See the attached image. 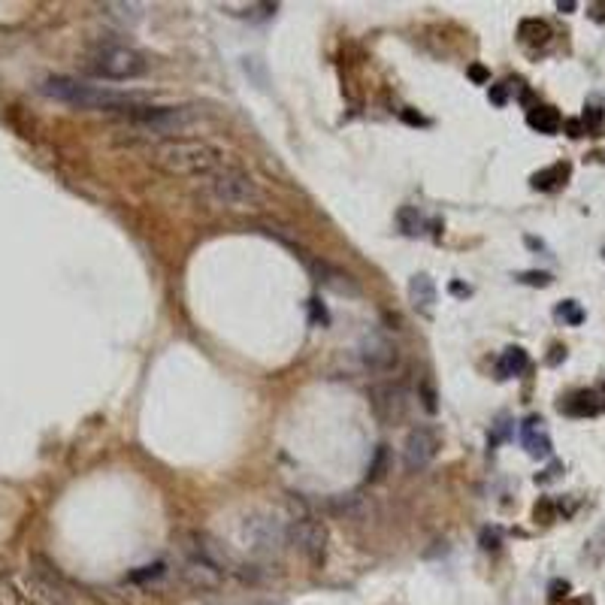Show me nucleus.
I'll return each instance as SVG.
<instances>
[{
	"label": "nucleus",
	"mask_w": 605,
	"mask_h": 605,
	"mask_svg": "<svg viewBox=\"0 0 605 605\" xmlns=\"http://www.w3.org/2000/svg\"><path fill=\"white\" fill-rule=\"evenodd\" d=\"M43 94L58 103H67L73 109H94V112H136L145 106V94L140 91H112L103 85H88L79 79H67V76H52L43 82Z\"/></svg>",
	"instance_id": "f257e3e1"
},
{
	"label": "nucleus",
	"mask_w": 605,
	"mask_h": 605,
	"mask_svg": "<svg viewBox=\"0 0 605 605\" xmlns=\"http://www.w3.org/2000/svg\"><path fill=\"white\" fill-rule=\"evenodd\" d=\"M151 167L170 173V176H209L224 164L221 149L206 140H191V136H170L149 149Z\"/></svg>",
	"instance_id": "f03ea898"
},
{
	"label": "nucleus",
	"mask_w": 605,
	"mask_h": 605,
	"mask_svg": "<svg viewBox=\"0 0 605 605\" xmlns=\"http://www.w3.org/2000/svg\"><path fill=\"white\" fill-rule=\"evenodd\" d=\"M203 191L212 203L224 206V209H257L264 203L257 182L245 170L233 164H221L215 173L203 176Z\"/></svg>",
	"instance_id": "7ed1b4c3"
},
{
	"label": "nucleus",
	"mask_w": 605,
	"mask_h": 605,
	"mask_svg": "<svg viewBox=\"0 0 605 605\" xmlns=\"http://www.w3.org/2000/svg\"><path fill=\"white\" fill-rule=\"evenodd\" d=\"M197 118H200V112L194 106H140L136 112L127 116V125L145 136L155 134L170 140V134H182Z\"/></svg>",
	"instance_id": "20e7f679"
},
{
	"label": "nucleus",
	"mask_w": 605,
	"mask_h": 605,
	"mask_svg": "<svg viewBox=\"0 0 605 605\" xmlns=\"http://www.w3.org/2000/svg\"><path fill=\"white\" fill-rule=\"evenodd\" d=\"M145 58L130 45L103 43L88 55V70L103 79H136L145 73Z\"/></svg>",
	"instance_id": "39448f33"
},
{
	"label": "nucleus",
	"mask_w": 605,
	"mask_h": 605,
	"mask_svg": "<svg viewBox=\"0 0 605 605\" xmlns=\"http://www.w3.org/2000/svg\"><path fill=\"white\" fill-rule=\"evenodd\" d=\"M288 545H294L312 566H324L327 560V527L312 515H297L288 520Z\"/></svg>",
	"instance_id": "423d86ee"
},
{
	"label": "nucleus",
	"mask_w": 605,
	"mask_h": 605,
	"mask_svg": "<svg viewBox=\"0 0 605 605\" xmlns=\"http://www.w3.org/2000/svg\"><path fill=\"white\" fill-rule=\"evenodd\" d=\"M242 539L255 554H279L288 545V524L270 515H248L242 520Z\"/></svg>",
	"instance_id": "0eeeda50"
},
{
	"label": "nucleus",
	"mask_w": 605,
	"mask_h": 605,
	"mask_svg": "<svg viewBox=\"0 0 605 605\" xmlns=\"http://www.w3.org/2000/svg\"><path fill=\"white\" fill-rule=\"evenodd\" d=\"M357 357H361L363 370H370V372H390L400 363V351H396V346L381 330H366L361 336Z\"/></svg>",
	"instance_id": "6e6552de"
},
{
	"label": "nucleus",
	"mask_w": 605,
	"mask_h": 605,
	"mask_svg": "<svg viewBox=\"0 0 605 605\" xmlns=\"http://www.w3.org/2000/svg\"><path fill=\"white\" fill-rule=\"evenodd\" d=\"M436 454H439V433L433 427H415L409 436H405V445H403V463L409 472L427 469Z\"/></svg>",
	"instance_id": "1a4fd4ad"
},
{
	"label": "nucleus",
	"mask_w": 605,
	"mask_h": 605,
	"mask_svg": "<svg viewBox=\"0 0 605 605\" xmlns=\"http://www.w3.org/2000/svg\"><path fill=\"white\" fill-rule=\"evenodd\" d=\"M188 551L191 557H200V560H209L212 566H218L221 572H233V575L242 578L245 566L236 560V557L221 545L218 539H212L209 533H188Z\"/></svg>",
	"instance_id": "9d476101"
},
{
	"label": "nucleus",
	"mask_w": 605,
	"mask_h": 605,
	"mask_svg": "<svg viewBox=\"0 0 605 605\" xmlns=\"http://www.w3.org/2000/svg\"><path fill=\"white\" fill-rule=\"evenodd\" d=\"M372 412L381 424H396L409 415V390L403 385H381L372 390Z\"/></svg>",
	"instance_id": "9b49d317"
},
{
	"label": "nucleus",
	"mask_w": 605,
	"mask_h": 605,
	"mask_svg": "<svg viewBox=\"0 0 605 605\" xmlns=\"http://www.w3.org/2000/svg\"><path fill=\"white\" fill-rule=\"evenodd\" d=\"M182 578L194 591H218L224 584V572L209 560H200V557H188L185 566H182Z\"/></svg>",
	"instance_id": "f8f14e48"
},
{
	"label": "nucleus",
	"mask_w": 605,
	"mask_h": 605,
	"mask_svg": "<svg viewBox=\"0 0 605 605\" xmlns=\"http://www.w3.org/2000/svg\"><path fill=\"white\" fill-rule=\"evenodd\" d=\"M545 421H542L539 415L527 418L524 424H520V442H524L527 454L535 457V460H545V457H551V436L545 433Z\"/></svg>",
	"instance_id": "ddd939ff"
},
{
	"label": "nucleus",
	"mask_w": 605,
	"mask_h": 605,
	"mask_svg": "<svg viewBox=\"0 0 605 605\" xmlns=\"http://www.w3.org/2000/svg\"><path fill=\"white\" fill-rule=\"evenodd\" d=\"M409 300H412V306L415 309H424V312H430L433 309V303H436V285H433V279L430 275H415V279L409 282Z\"/></svg>",
	"instance_id": "4468645a"
},
{
	"label": "nucleus",
	"mask_w": 605,
	"mask_h": 605,
	"mask_svg": "<svg viewBox=\"0 0 605 605\" xmlns=\"http://www.w3.org/2000/svg\"><path fill=\"white\" fill-rule=\"evenodd\" d=\"M527 125L533 130H539V134H557V130L563 127V118L554 106H533V109L527 112Z\"/></svg>",
	"instance_id": "2eb2a0df"
},
{
	"label": "nucleus",
	"mask_w": 605,
	"mask_h": 605,
	"mask_svg": "<svg viewBox=\"0 0 605 605\" xmlns=\"http://www.w3.org/2000/svg\"><path fill=\"white\" fill-rule=\"evenodd\" d=\"M527 351L520 348V346H509L502 351V357L500 361H496V375H500V379H511V375H520L527 370Z\"/></svg>",
	"instance_id": "dca6fc26"
},
{
	"label": "nucleus",
	"mask_w": 605,
	"mask_h": 605,
	"mask_svg": "<svg viewBox=\"0 0 605 605\" xmlns=\"http://www.w3.org/2000/svg\"><path fill=\"white\" fill-rule=\"evenodd\" d=\"M312 266H315V275H318V282L321 285H327V288H333V290H348V294H354V285H351V275H346V273H339V270H333V266H327V264H315L312 260Z\"/></svg>",
	"instance_id": "f3484780"
},
{
	"label": "nucleus",
	"mask_w": 605,
	"mask_h": 605,
	"mask_svg": "<svg viewBox=\"0 0 605 605\" xmlns=\"http://www.w3.org/2000/svg\"><path fill=\"white\" fill-rule=\"evenodd\" d=\"M569 179V164H554V167H548V170H539L530 179V185L535 188V191H551V188H557V185H563V182Z\"/></svg>",
	"instance_id": "a211bd4d"
},
{
	"label": "nucleus",
	"mask_w": 605,
	"mask_h": 605,
	"mask_svg": "<svg viewBox=\"0 0 605 605\" xmlns=\"http://www.w3.org/2000/svg\"><path fill=\"white\" fill-rule=\"evenodd\" d=\"M566 415H575V418H587V415H596L599 412V403H596V394L591 390H581V394L572 396V403L563 405Z\"/></svg>",
	"instance_id": "6ab92c4d"
},
{
	"label": "nucleus",
	"mask_w": 605,
	"mask_h": 605,
	"mask_svg": "<svg viewBox=\"0 0 605 605\" xmlns=\"http://www.w3.org/2000/svg\"><path fill=\"white\" fill-rule=\"evenodd\" d=\"M518 34H520V40L530 43V45H542V43L551 40V28H548L542 19H527V21H520Z\"/></svg>",
	"instance_id": "aec40b11"
},
{
	"label": "nucleus",
	"mask_w": 605,
	"mask_h": 605,
	"mask_svg": "<svg viewBox=\"0 0 605 605\" xmlns=\"http://www.w3.org/2000/svg\"><path fill=\"white\" fill-rule=\"evenodd\" d=\"M396 221H400L403 233H409V236H418L421 231H424V218H421V212L415 209V206H403V209L396 212Z\"/></svg>",
	"instance_id": "412c9836"
},
{
	"label": "nucleus",
	"mask_w": 605,
	"mask_h": 605,
	"mask_svg": "<svg viewBox=\"0 0 605 605\" xmlns=\"http://www.w3.org/2000/svg\"><path fill=\"white\" fill-rule=\"evenodd\" d=\"M164 572H167L164 563H149V566H140L136 572H130V581L134 584H149V581H158Z\"/></svg>",
	"instance_id": "4be33fe9"
},
{
	"label": "nucleus",
	"mask_w": 605,
	"mask_h": 605,
	"mask_svg": "<svg viewBox=\"0 0 605 605\" xmlns=\"http://www.w3.org/2000/svg\"><path fill=\"white\" fill-rule=\"evenodd\" d=\"M557 318H563L566 324H581V321H584V309H581L575 300H563L557 306Z\"/></svg>",
	"instance_id": "5701e85b"
},
{
	"label": "nucleus",
	"mask_w": 605,
	"mask_h": 605,
	"mask_svg": "<svg viewBox=\"0 0 605 605\" xmlns=\"http://www.w3.org/2000/svg\"><path fill=\"white\" fill-rule=\"evenodd\" d=\"M385 469H388V448L379 445V451H375V460L370 463V472H366V478H370V481H381V478H385Z\"/></svg>",
	"instance_id": "b1692460"
},
{
	"label": "nucleus",
	"mask_w": 605,
	"mask_h": 605,
	"mask_svg": "<svg viewBox=\"0 0 605 605\" xmlns=\"http://www.w3.org/2000/svg\"><path fill=\"white\" fill-rule=\"evenodd\" d=\"M106 10H116L118 19L136 21V19H140V10H142V6H140V3H106Z\"/></svg>",
	"instance_id": "393cba45"
},
{
	"label": "nucleus",
	"mask_w": 605,
	"mask_h": 605,
	"mask_svg": "<svg viewBox=\"0 0 605 605\" xmlns=\"http://www.w3.org/2000/svg\"><path fill=\"white\" fill-rule=\"evenodd\" d=\"M518 282H524V285H535V288H548V285H551V275H548V273L530 270V273H520Z\"/></svg>",
	"instance_id": "a878e982"
},
{
	"label": "nucleus",
	"mask_w": 605,
	"mask_h": 605,
	"mask_svg": "<svg viewBox=\"0 0 605 605\" xmlns=\"http://www.w3.org/2000/svg\"><path fill=\"white\" fill-rule=\"evenodd\" d=\"M509 430H511V424H509V418H500L496 421V427H493V433H490V445H500L502 439H509Z\"/></svg>",
	"instance_id": "bb28decb"
},
{
	"label": "nucleus",
	"mask_w": 605,
	"mask_h": 605,
	"mask_svg": "<svg viewBox=\"0 0 605 605\" xmlns=\"http://www.w3.org/2000/svg\"><path fill=\"white\" fill-rule=\"evenodd\" d=\"M490 100L496 106H505V100H509V82L505 85H490Z\"/></svg>",
	"instance_id": "cd10ccee"
},
{
	"label": "nucleus",
	"mask_w": 605,
	"mask_h": 605,
	"mask_svg": "<svg viewBox=\"0 0 605 605\" xmlns=\"http://www.w3.org/2000/svg\"><path fill=\"white\" fill-rule=\"evenodd\" d=\"M481 548H485V551H496V548H500V533H496V530H485V533H481Z\"/></svg>",
	"instance_id": "c85d7f7f"
},
{
	"label": "nucleus",
	"mask_w": 605,
	"mask_h": 605,
	"mask_svg": "<svg viewBox=\"0 0 605 605\" xmlns=\"http://www.w3.org/2000/svg\"><path fill=\"white\" fill-rule=\"evenodd\" d=\"M563 127H566V134H569L572 140H578V136H584V121H578V118L563 121Z\"/></svg>",
	"instance_id": "c756f323"
},
{
	"label": "nucleus",
	"mask_w": 605,
	"mask_h": 605,
	"mask_svg": "<svg viewBox=\"0 0 605 605\" xmlns=\"http://www.w3.org/2000/svg\"><path fill=\"white\" fill-rule=\"evenodd\" d=\"M599 121H602L599 106H587V112H584V125H587V127H599Z\"/></svg>",
	"instance_id": "7c9ffc66"
},
{
	"label": "nucleus",
	"mask_w": 605,
	"mask_h": 605,
	"mask_svg": "<svg viewBox=\"0 0 605 605\" xmlns=\"http://www.w3.org/2000/svg\"><path fill=\"white\" fill-rule=\"evenodd\" d=\"M469 79H472V82H478V85H481V82H487V79H490V73H487L481 64H472V67H469Z\"/></svg>",
	"instance_id": "2f4dec72"
},
{
	"label": "nucleus",
	"mask_w": 605,
	"mask_h": 605,
	"mask_svg": "<svg viewBox=\"0 0 605 605\" xmlns=\"http://www.w3.org/2000/svg\"><path fill=\"white\" fill-rule=\"evenodd\" d=\"M551 602H557L560 599V596H566V591H569V584H566V581H554V584H551Z\"/></svg>",
	"instance_id": "473e14b6"
},
{
	"label": "nucleus",
	"mask_w": 605,
	"mask_h": 605,
	"mask_svg": "<svg viewBox=\"0 0 605 605\" xmlns=\"http://www.w3.org/2000/svg\"><path fill=\"white\" fill-rule=\"evenodd\" d=\"M551 351H554V354H551V357H548V363H551V366H557V363H560V361H563V357H566V348H563V346H554V348H551Z\"/></svg>",
	"instance_id": "72a5a7b5"
},
{
	"label": "nucleus",
	"mask_w": 605,
	"mask_h": 605,
	"mask_svg": "<svg viewBox=\"0 0 605 605\" xmlns=\"http://www.w3.org/2000/svg\"><path fill=\"white\" fill-rule=\"evenodd\" d=\"M451 294H457V297H469V294H472V288H469V285H460V282H451Z\"/></svg>",
	"instance_id": "f704fd0d"
},
{
	"label": "nucleus",
	"mask_w": 605,
	"mask_h": 605,
	"mask_svg": "<svg viewBox=\"0 0 605 605\" xmlns=\"http://www.w3.org/2000/svg\"><path fill=\"white\" fill-rule=\"evenodd\" d=\"M424 405H427V412H436V394L430 388H424Z\"/></svg>",
	"instance_id": "c9c22d12"
},
{
	"label": "nucleus",
	"mask_w": 605,
	"mask_h": 605,
	"mask_svg": "<svg viewBox=\"0 0 605 605\" xmlns=\"http://www.w3.org/2000/svg\"><path fill=\"white\" fill-rule=\"evenodd\" d=\"M312 312H315V321L327 324V312H324V306H318V300H312Z\"/></svg>",
	"instance_id": "e433bc0d"
},
{
	"label": "nucleus",
	"mask_w": 605,
	"mask_h": 605,
	"mask_svg": "<svg viewBox=\"0 0 605 605\" xmlns=\"http://www.w3.org/2000/svg\"><path fill=\"white\" fill-rule=\"evenodd\" d=\"M591 10H593V12H591V15H593V19H599V21H605V3H593V6H591Z\"/></svg>",
	"instance_id": "4c0bfd02"
},
{
	"label": "nucleus",
	"mask_w": 605,
	"mask_h": 605,
	"mask_svg": "<svg viewBox=\"0 0 605 605\" xmlns=\"http://www.w3.org/2000/svg\"><path fill=\"white\" fill-rule=\"evenodd\" d=\"M557 10H560V12H572V10H575V0H560V3H557Z\"/></svg>",
	"instance_id": "58836bf2"
},
{
	"label": "nucleus",
	"mask_w": 605,
	"mask_h": 605,
	"mask_svg": "<svg viewBox=\"0 0 605 605\" xmlns=\"http://www.w3.org/2000/svg\"><path fill=\"white\" fill-rule=\"evenodd\" d=\"M403 118L409 121V125H424V118H421V116H415V112H403Z\"/></svg>",
	"instance_id": "ea45409f"
}]
</instances>
